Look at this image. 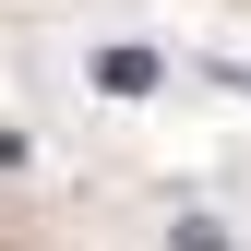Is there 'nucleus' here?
I'll list each match as a JSON object with an SVG mask.
<instances>
[{
	"mask_svg": "<svg viewBox=\"0 0 251 251\" xmlns=\"http://www.w3.org/2000/svg\"><path fill=\"white\" fill-rule=\"evenodd\" d=\"M96 84H108V96H144V84H155V48H96Z\"/></svg>",
	"mask_w": 251,
	"mask_h": 251,
	"instance_id": "1",
	"label": "nucleus"
}]
</instances>
